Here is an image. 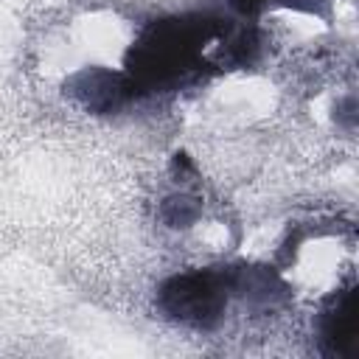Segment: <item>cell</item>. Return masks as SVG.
<instances>
[{
	"label": "cell",
	"instance_id": "1",
	"mask_svg": "<svg viewBox=\"0 0 359 359\" xmlns=\"http://www.w3.org/2000/svg\"><path fill=\"white\" fill-rule=\"evenodd\" d=\"M236 278L227 280V275L222 272H188V275H180L174 280H168L163 286V309L177 317L180 323H188V325H196V328H210L224 306H227V297H230V289H233Z\"/></svg>",
	"mask_w": 359,
	"mask_h": 359
},
{
	"label": "cell",
	"instance_id": "2",
	"mask_svg": "<svg viewBox=\"0 0 359 359\" xmlns=\"http://www.w3.org/2000/svg\"><path fill=\"white\" fill-rule=\"evenodd\" d=\"M320 339L337 356H356L359 337H356L353 286L339 292V297L323 311V317H320Z\"/></svg>",
	"mask_w": 359,
	"mask_h": 359
}]
</instances>
